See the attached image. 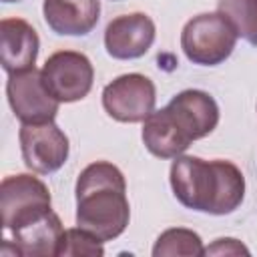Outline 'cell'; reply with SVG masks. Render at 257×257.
<instances>
[{
    "instance_id": "cell-1",
    "label": "cell",
    "mask_w": 257,
    "mask_h": 257,
    "mask_svg": "<svg viewBox=\"0 0 257 257\" xmlns=\"http://www.w3.org/2000/svg\"><path fill=\"white\" fill-rule=\"evenodd\" d=\"M171 189L187 209L229 215L245 199V177L231 161L179 155L171 165Z\"/></svg>"
},
{
    "instance_id": "cell-2",
    "label": "cell",
    "mask_w": 257,
    "mask_h": 257,
    "mask_svg": "<svg viewBox=\"0 0 257 257\" xmlns=\"http://www.w3.org/2000/svg\"><path fill=\"white\" fill-rule=\"evenodd\" d=\"M131 219L126 183L120 169L108 161L84 167L76 179V225L100 241L124 233Z\"/></svg>"
},
{
    "instance_id": "cell-3",
    "label": "cell",
    "mask_w": 257,
    "mask_h": 257,
    "mask_svg": "<svg viewBox=\"0 0 257 257\" xmlns=\"http://www.w3.org/2000/svg\"><path fill=\"white\" fill-rule=\"evenodd\" d=\"M237 38L235 28L221 12H205L185 24L181 48L193 64L217 66L231 56Z\"/></svg>"
},
{
    "instance_id": "cell-4",
    "label": "cell",
    "mask_w": 257,
    "mask_h": 257,
    "mask_svg": "<svg viewBox=\"0 0 257 257\" xmlns=\"http://www.w3.org/2000/svg\"><path fill=\"white\" fill-rule=\"evenodd\" d=\"M0 211L4 229H20L52 211L50 191L34 175H10L0 185Z\"/></svg>"
},
{
    "instance_id": "cell-5",
    "label": "cell",
    "mask_w": 257,
    "mask_h": 257,
    "mask_svg": "<svg viewBox=\"0 0 257 257\" xmlns=\"http://www.w3.org/2000/svg\"><path fill=\"white\" fill-rule=\"evenodd\" d=\"M46 90L58 102L82 100L94 80V68L86 54L76 50H58L50 54L40 70Z\"/></svg>"
},
{
    "instance_id": "cell-6",
    "label": "cell",
    "mask_w": 257,
    "mask_h": 257,
    "mask_svg": "<svg viewBox=\"0 0 257 257\" xmlns=\"http://www.w3.org/2000/svg\"><path fill=\"white\" fill-rule=\"evenodd\" d=\"M155 102L157 90L153 80L139 72L120 74L102 90V106L118 122H145L155 110Z\"/></svg>"
},
{
    "instance_id": "cell-7",
    "label": "cell",
    "mask_w": 257,
    "mask_h": 257,
    "mask_svg": "<svg viewBox=\"0 0 257 257\" xmlns=\"http://www.w3.org/2000/svg\"><path fill=\"white\" fill-rule=\"evenodd\" d=\"M6 96L14 116L22 124H42L56 118L60 102L46 90L36 68L8 74Z\"/></svg>"
},
{
    "instance_id": "cell-8",
    "label": "cell",
    "mask_w": 257,
    "mask_h": 257,
    "mask_svg": "<svg viewBox=\"0 0 257 257\" xmlns=\"http://www.w3.org/2000/svg\"><path fill=\"white\" fill-rule=\"evenodd\" d=\"M18 139L24 165L38 175L58 171L68 159V137L54 124V120L42 124H22Z\"/></svg>"
},
{
    "instance_id": "cell-9",
    "label": "cell",
    "mask_w": 257,
    "mask_h": 257,
    "mask_svg": "<svg viewBox=\"0 0 257 257\" xmlns=\"http://www.w3.org/2000/svg\"><path fill=\"white\" fill-rule=\"evenodd\" d=\"M155 34V22L145 12L122 14L106 24L104 48L116 60H135L149 52Z\"/></svg>"
},
{
    "instance_id": "cell-10",
    "label": "cell",
    "mask_w": 257,
    "mask_h": 257,
    "mask_svg": "<svg viewBox=\"0 0 257 257\" xmlns=\"http://www.w3.org/2000/svg\"><path fill=\"white\" fill-rule=\"evenodd\" d=\"M167 108L191 141L211 135L219 124V106L215 98L199 88H187L175 94Z\"/></svg>"
},
{
    "instance_id": "cell-11",
    "label": "cell",
    "mask_w": 257,
    "mask_h": 257,
    "mask_svg": "<svg viewBox=\"0 0 257 257\" xmlns=\"http://www.w3.org/2000/svg\"><path fill=\"white\" fill-rule=\"evenodd\" d=\"M40 38L32 24L22 18H4L0 22V62L8 74L34 68Z\"/></svg>"
},
{
    "instance_id": "cell-12",
    "label": "cell",
    "mask_w": 257,
    "mask_h": 257,
    "mask_svg": "<svg viewBox=\"0 0 257 257\" xmlns=\"http://www.w3.org/2000/svg\"><path fill=\"white\" fill-rule=\"evenodd\" d=\"M44 20L60 36H86L98 24L100 0H44Z\"/></svg>"
},
{
    "instance_id": "cell-13",
    "label": "cell",
    "mask_w": 257,
    "mask_h": 257,
    "mask_svg": "<svg viewBox=\"0 0 257 257\" xmlns=\"http://www.w3.org/2000/svg\"><path fill=\"white\" fill-rule=\"evenodd\" d=\"M143 143L147 151L159 159H175L183 155L193 143L185 131L177 124L171 110L165 106L161 110H153L143 124Z\"/></svg>"
},
{
    "instance_id": "cell-14",
    "label": "cell",
    "mask_w": 257,
    "mask_h": 257,
    "mask_svg": "<svg viewBox=\"0 0 257 257\" xmlns=\"http://www.w3.org/2000/svg\"><path fill=\"white\" fill-rule=\"evenodd\" d=\"M62 235H64V227L54 211H48L40 219L12 231L16 255H30V257L58 255Z\"/></svg>"
},
{
    "instance_id": "cell-15",
    "label": "cell",
    "mask_w": 257,
    "mask_h": 257,
    "mask_svg": "<svg viewBox=\"0 0 257 257\" xmlns=\"http://www.w3.org/2000/svg\"><path fill=\"white\" fill-rule=\"evenodd\" d=\"M153 255L155 257H179V255L199 257V255H205V249H203L201 237L195 231L175 227V229H167L165 233L159 235V239L153 247Z\"/></svg>"
},
{
    "instance_id": "cell-16",
    "label": "cell",
    "mask_w": 257,
    "mask_h": 257,
    "mask_svg": "<svg viewBox=\"0 0 257 257\" xmlns=\"http://www.w3.org/2000/svg\"><path fill=\"white\" fill-rule=\"evenodd\" d=\"M217 12H221L237 36L257 46V0H219Z\"/></svg>"
},
{
    "instance_id": "cell-17",
    "label": "cell",
    "mask_w": 257,
    "mask_h": 257,
    "mask_svg": "<svg viewBox=\"0 0 257 257\" xmlns=\"http://www.w3.org/2000/svg\"><path fill=\"white\" fill-rule=\"evenodd\" d=\"M102 243L98 237H94L92 233L76 227V229H64V235L60 239V247H58V255L64 257H78V255H90V257H100L104 253Z\"/></svg>"
},
{
    "instance_id": "cell-18",
    "label": "cell",
    "mask_w": 257,
    "mask_h": 257,
    "mask_svg": "<svg viewBox=\"0 0 257 257\" xmlns=\"http://www.w3.org/2000/svg\"><path fill=\"white\" fill-rule=\"evenodd\" d=\"M207 255H241V253H249L247 247H243L237 239H217L211 247L205 249Z\"/></svg>"
},
{
    "instance_id": "cell-19",
    "label": "cell",
    "mask_w": 257,
    "mask_h": 257,
    "mask_svg": "<svg viewBox=\"0 0 257 257\" xmlns=\"http://www.w3.org/2000/svg\"><path fill=\"white\" fill-rule=\"evenodd\" d=\"M2 2H18V0H2Z\"/></svg>"
}]
</instances>
